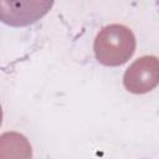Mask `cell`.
Returning <instances> with one entry per match:
<instances>
[{
	"instance_id": "obj_1",
	"label": "cell",
	"mask_w": 159,
	"mask_h": 159,
	"mask_svg": "<svg viewBox=\"0 0 159 159\" xmlns=\"http://www.w3.org/2000/svg\"><path fill=\"white\" fill-rule=\"evenodd\" d=\"M55 0H0V22L25 27L42 19Z\"/></svg>"
}]
</instances>
